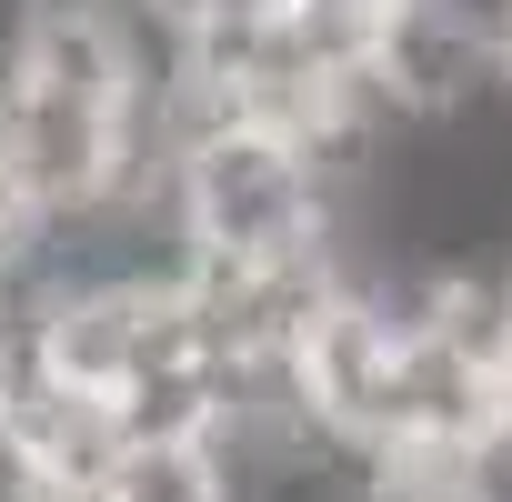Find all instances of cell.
<instances>
[{
    "instance_id": "1",
    "label": "cell",
    "mask_w": 512,
    "mask_h": 502,
    "mask_svg": "<svg viewBox=\"0 0 512 502\" xmlns=\"http://www.w3.org/2000/svg\"><path fill=\"white\" fill-rule=\"evenodd\" d=\"M332 211V141L231 121L181 161V231L201 262H302L332 241Z\"/></svg>"
},
{
    "instance_id": "2",
    "label": "cell",
    "mask_w": 512,
    "mask_h": 502,
    "mask_svg": "<svg viewBox=\"0 0 512 502\" xmlns=\"http://www.w3.org/2000/svg\"><path fill=\"white\" fill-rule=\"evenodd\" d=\"M101 502H241L221 442H131L101 482Z\"/></svg>"
},
{
    "instance_id": "3",
    "label": "cell",
    "mask_w": 512,
    "mask_h": 502,
    "mask_svg": "<svg viewBox=\"0 0 512 502\" xmlns=\"http://www.w3.org/2000/svg\"><path fill=\"white\" fill-rule=\"evenodd\" d=\"M442 11H452V21H472V31H492V41L512 31V0H442Z\"/></svg>"
},
{
    "instance_id": "4",
    "label": "cell",
    "mask_w": 512,
    "mask_h": 502,
    "mask_svg": "<svg viewBox=\"0 0 512 502\" xmlns=\"http://www.w3.org/2000/svg\"><path fill=\"white\" fill-rule=\"evenodd\" d=\"M502 81H512V31H502Z\"/></svg>"
},
{
    "instance_id": "5",
    "label": "cell",
    "mask_w": 512,
    "mask_h": 502,
    "mask_svg": "<svg viewBox=\"0 0 512 502\" xmlns=\"http://www.w3.org/2000/svg\"><path fill=\"white\" fill-rule=\"evenodd\" d=\"M382 11H402V0H382Z\"/></svg>"
}]
</instances>
